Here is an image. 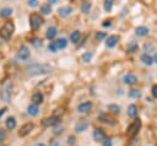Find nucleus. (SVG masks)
Here are the masks:
<instances>
[{
	"label": "nucleus",
	"mask_w": 157,
	"mask_h": 146,
	"mask_svg": "<svg viewBox=\"0 0 157 146\" xmlns=\"http://www.w3.org/2000/svg\"><path fill=\"white\" fill-rule=\"evenodd\" d=\"M53 70V67L49 64H39V63H34L31 64L26 67L27 74L29 75H43V74H49Z\"/></svg>",
	"instance_id": "f257e3e1"
},
{
	"label": "nucleus",
	"mask_w": 157,
	"mask_h": 146,
	"mask_svg": "<svg viewBox=\"0 0 157 146\" xmlns=\"http://www.w3.org/2000/svg\"><path fill=\"white\" fill-rule=\"evenodd\" d=\"M15 32V25L12 21H6L0 27V37L2 39H10Z\"/></svg>",
	"instance_id": "f03ea898"
},
{
	"label": "nucleus",
	"mask_w": 157,
	"mask_h": 146,
	"mask_svg": "<svg viewBox=\"0 0 157 146\" xmlns=\"http://www.w3.org/2000/svg\"><path fill=\"white\" fill-rule=\"evenodd\" d=\"M42 23H43V17L39 13L33 12V13L29 15V26H31V28L33 31L38 29L42 26Z\"/></svg>",
	"instance_id": "7ed1b4c3"
},
{
	"label": "nucleus",
	"mask_w": 157,
	"mask_h": 146,
	"mask_svg": "<svg viewBox=\"0 0 157 146\" xmlns=\"http://www.w3.org/2000/svg\"><path fill=\"white\" fill-rule=\"evenodd\" d=\"M140 128H141V121H140L139 119H136L134 123H131V124L128 126V129H126V135H128L129 137L136 136L137 133H139V130H140Z\"/></svg>",
	"instance_id": "20e7f679"
},
{
	"label": "nucleus",
	"mask_w": 157,
	"mask_h": 146,
	"mask_svg": "<svg viewBox=\"0 0 157 146\" xmlns=\"http://www.w3.org/2000/svg\"><path fill=\"white\" fill-rule=\"evenodd\" d=\"M11 87H12V85H11L10 81H7V82H5L2 85V88H1V98L5 102H9L10 98H11Z\"/></svg>",
	"instance_id": "39448f33"
},
{
	"label": "nucleus",
	"mask_w": 157,
	"mask_h": 146,
	"mask_svg": "<svg viewBox=\"0 0 157 146\" xmlns=\"http://www.w3.org/2000/svg\"><path fill=\"white\" fill-rule=\"evenodd\" d=\"M33 124L32 123H26V124H23L21 128H20V130H18V136H21V137H23V136H26V135H28L32 130H33Z\"/></svg>",
	"instance_id": "423d86ee"
},
{
	"label": "nucleus",
	"mask_w": 157,
	"mask_h": 146,
	"mask_svg": "<svg viewBox=\"0 0 157 146\" xmlns=\"http://www.w3.org/2000/svg\"><path fill=\"white\" fill-rule=\"evenodd\" d=\"M17 58L20 60H27L29 58V49L26 47V45H22L20 47L18 52H17Z\"/></svg>",
	"instance_id": "0eeeda50"
},
{
	"label": "nucleus",
	"mask_w": 157,
	"mask_h": 146,
	"mask_svg": "<svg viewBox=\"0 0 157 146\" xmlns=\"http://www.w3.org/2000/svg\"><path fill=\"white\" fill-rule=\"evenodd\" d=\"M58 121H59V117L52 115V117L44 118V119L42 120V125H43V126H53V125H55Z\"/></svg>",
	"instance_id": "6e6552de"
},
{
	"label": "nucleus",
	"mask_w": 157,
	"mask_h": 146,
	"mask_svg": "<svg viewBox=\"0 0 157 146\" xmlns=\"http://www.w3.org/2000/svg\"><path fill=\"white\" fill-rule=\"evenodd\" d=\"M93 139L96 141H104L105 140V133L101 128H96L93 130Z\"/></svg>",
	"instance_id": "1a4fd4ad"
},
{
	"label": "nucleus",
	"mask_w": 157,
	"mask_h": 146,
	"mask_svg": "<svg viewBox=\"0 0 157 146\" xmlns=\"http://www.w3.org/2000/svg\"><path fill=\"white\" fill-rule=\"evenodd\" d=\"M118 40H119V37L115 36V34H113V36H109V37L107 38L105 44H107L108 48H113V47H115V44L118 43Z\"/></svg>",
	"instance_id": "9d476101"
},
{
	"label": "nucleus",
	"mask_w": 157,
	"mask_h": 146,
	"mask_svg": "<svg viewBox=\"0 0 157 146\" xmlns=\"http://www.w3.org/2000/svg\"><path fill=\"white\" fill-rule=\"evenodd\" d=\"M123 81H124V83H126V85H134V83H136L137 77H136L135 75H132V74H128V75H125V76L123 77Z\"/></svg>",
	"instance_id": "9b49d317"
},
{
	"label": "nucleus",
	"mask_w": 157,
	"mask_h": 146,
	"mask_svg": "<svg viewBox=\"0 0 157 146\" xmlns=\"http://www.w3.org/2000/svg\"><path fill=\"white\" fill-rule=\"evenodd\" d=\"M91 108H92V102H85V103H81V104L77 107V112H78V113H86V112H88Z\"/></svg>",
	"instance_id": "f8f14e48"
},
{
	"label": "nucleus",
	"mask_w": 157,
	"mask_h": 146,
	"mask_svg": "<svg viewBox=\"0 0 157 146\" xmlns=\"http://www.w3.org/2000/svg\"><path fill=\"white\" fill-rule=\"evenodd\" d=\"M71 12H72V9L69 7V6H63V7H59L58 9V13L60 16H63V17H66V16L71 15Z\"/></svg>",
	"instance_id": "ddd939ff"
},
{
	"label": "nucleus",
	"mask_w": 157,
	"mask_h": 146,
	"mask_svg": "<svg viewBox=\"0 0 157 146\" xmlns=\"http://www.w3.org/2000/svg\"><path fill=\"white\" fill-rule=\"evenodd\" d=\"M43 99H44V97H43V94L40 93V92H36V93H33V96H32V102L34 103V104H40L42 102H43Z\"/></svg>",
	"instance_id": "4468645a"
},
{
	"label": "nucleus",
	"mask_w": 157,
	"mask_h": 146,
	"mask_svg": "<svg viewBox=\"0 0 157 146\" xmlns=\"http://www.w3.org/2000/svg\"><path fill=\"white\" fill-rule=\"evenodd\" d=\"M148 32H150V29L147 28V27H145V26H139V27H136V29H135V33L137 34V36H147L148 34Z\"/></svg>",
	"instance_id": "2eb2a0df"
},
{
	"label": "nucleus",
	"mask_w": 157,
	"mask_h": 146,
	"mask_svg": "<svg viewBox=\"0 0 157 146\" xmlns=\"http://www.w3.org/2000/svg\"><path fill=\"white\" fill-rule=\"evenodd\" d=\"M6 128L9 130H13L16 128V119H15V117H9L6 119Z\"/></svg>",
	"instance_id": "dca6fc26"
},
{
	"label": "nucleus",
	"mask_w": 157,
	"mask_h": 146,
	"mask_svg": "<svg viewBox=\"0 0 157 146\" xmlns=\"http://www.w3.org/2000/svg\"><path fill=\"white\" fill-rule=\"evenodd\" d=\"M128 115L130 118H135L137 115V107L135 104H130L128 107Z\"/></svg>",
	"instance_id": "f3484780"
},
{
	"label": "nucleus",
	"mask_w": 157,
	"mask_h": 146,
	"mask_svg": "<svg viewBox=\"0 0 157 146\" xmlns=\"http://www.w3.org/2000/svg\"><path fill=\"white\" fill-rule=\"evenodd\" d=\"M56 33H58V31H56L55 27H49V28L47 29V32H45V37H47L48 39H53V38L56 36Z\"/></svg>",
	"instance_id": "a211bd4d"
},
{
	"label": "nucleus",
	"mask_w": 157,
	"mask_h": 146,
	"mask_svg": "<svg viewBox=\"0 0 157 146\" xmlns=\"http://www.w3.org/2000/svg\"><path fill=\"white\" fill-rule=\"evenodd\" d=\"M141 61H142L145 65H151V64L153 63V59H152V56L148 55L147 53H144V54L141 55Z\"/></svg>",
	"instance_id": "6ab92c4d"
},
{
	"label": "nucleus",
	"mask_w": 157,
	"mask_h": 146,
	"mask_svg": "<svg viewBox=\"0 0 157 146\" xmlns=\"http://www.w3.org/2000/svg\"><path fill=\"white\" fill-rule=\"evenodd\" d=\"M27 113H28L29 115H37V114H38V106L34 104V103L29 104V106L27 107Z\"/></svg>",
	"instance_id": "aec40b11"
},
{
	"label": "nucleus",
	"mask_w": 157,
	"mask_h": 146,
	"mask_svg": "<svg viewBox=\"0 0 157 146\" xmlns=\"http://www.w3.org/2000/svg\"><path fill=\"white\" fill-rule=\"evenodd\" d=\"M87 126H88V123L85 121V120H81V121H78V123L76 124L75 130H76V131H85V130L87 129Z\"/></svg>",
	"instance_id": "412c9836"
},
{
	"label": "nucleus",
	"mask_w": 157,
	"mask_h": 146,
	"mask_svg": "<svg viewBox=\"0 0 157 146\" xmlns=\"http://www.w3.org/2000/svg\"><path fill=\"white\" fill-rule=\"evenodd\" d=\"M91 6H92V4L90 1H82L81 2V11L83 13H88L91 10Z\"/></svg>",
	"instance_id": "4be33fe9"
},
{
	"label": "nucleus",
	"mask_w": 157,
	"mask_h": 146,
	"mask_svg": "<svg viewBox=\"0 0 157 146\" xmlns=\"http://www.w3.org/2000/svg\"><path fill=\"white\" fill-rule=\"evenodd\" d=\"M80 36H81L80 31H74V32L70 34V40H71V43L76 44V43L78 42V39H80Z\"/></svg>",
	"instance_id": "5701e85b"
},
{
	"label": "nucleus",
	"mask_w": 157,
	"mask_h": 146,
	"mask_svg": "<svg viewBox=\"0 0 157 146\" xmlns=\"http://www.w3.org/2000/svg\"><path fill=\"white\" fill-rule=\"evenodd\" d=\"M66 44H67V42H66V39H65V38H59V39H56V40H55L56 49H64V48L66 47Z\"/></svg>",
	"instance_id": "b1692460"
},
{
	"label": "nucleus",
	"mask_w": 157,
	"mask_h": 146,
	"mask_svg": "<svg viewBox=\"0 0 157 146\" xmlns=\"http://www.w3.org/2000/svg\"><path fill=\"white\" fill-rule=\"evenodd\" d=\"M40 12L44 13V15H49L52 12V6L49 4H43L40 6Z\"/></svg>",
	"instance_id": "393cba45"
},
{
	"label": "nucleus",
	"mask_w": 157,
	"mask_h": 146,
	"mask_svg": "<svg viewBox=\"0 0 157 146\" xmlns=\"http://www.w3.org/2000/svg\"><path fill=\"white\" fill-rule=\"evenodd\" d=\"M11 13H12V10L10 7H4V9L0 10V16H2V17H7Z\"/></svg>",
	"instance_id": "a878e982"
},
{
	"label": "nucleus",
	"mask_w": 157,
	"mask_h": 146,
	"mask_svg": "<svg viewBox=\"0 0 157 146\" xmlns=\"http://www.w3.org/2000/svg\"><path fill=\"white\" fill-rule=\"evenodd\" d=\"M136 50H137V43H136V42H130V43L128 44V52L134 53V52H136Z\"/></svg>",
	"instance_id": "bb28decb"
},
{
	"label": "nucleus",
	"mask_w": 157,
	"mask_h": 146,
	"mask_svg": "<svg viewBox=\"0 0 157 146\" xmlns=\"http://www.w3.org/2000/svg\"><path fill=\"white\" fill-rule=\"evenodd\" d=\"M113 7V0H104V10L110 11Z\"/></svg>",
	"instance_id": "cd10ccee"
},
{
	"label": "nucleus",
	"mask_w": 157,
	"mask_h": 146,
	"mask_svg": "<svg viewBox=\"0 0 157 146\" xmlns=\"http://www.w3.org/2000/svg\"><path fill=\"white\" fill-rule=\"evenodd\" d=\"M129 96L130 97H134V98H137V97L141 96V92L139 90H130L129 91Z\"/></svg>",
	"instance_id": "c85d7f7f"
},
{
	"label": "nucleus",
	"mask_w": 157,
	"mask_h": 146,
	"mask_svg": "<svg viewBox=\"0 0 157 146\" xmlns=\"http://www.w3.org/2000/svg\"><path fill=\"white\" fill-rule=\"evenodd\" d=\"M92 55H93L92 53H85V54H82V60L86 61V63H88V61H91Z\"/></svg>",
	"instance_id": "c756f323"
},
{
	"label": "nucleus",
	"mask_w": 157,
	"mask_h": 146,
	"mask_svg": "<svg viewBox=\"0 0 157 146\" xmlns=\"http://www.w3.org/2000/svg\"><path fill=\"white\" fill-rule=\"evenodd\" d=\"M108 109H110V110L114 112V113H119V112H120V108H119L118 106H115V104H109V106H108Z\"/></svg>",
	"instance_id": "7c9ffc66"
},
{
	"label": "nucleus",
	"mask_w": 157,
	"mask_h": 146,
	"mask_svg": "<svg viewBox=\"0 0 157 146\" xmlns=\"http://www.w3.org/2000/svg\"><path fill=\"white\" fill-rule=\"evenodd\" d=\"M32 44H33L34 47H40L43 43H42V39H39V38H34V39H32Z\"/></svg>",
	"instance_id": "2f4dec72"
},
{
	"label": "nucleus",
	"mask_w": 157,
	"mask_h": 146,
	"mask_svg": "<svg viewBox=\"0 0 157 146\" xmlns=\"http://www.w3.org/2000/svg\"><path fill=\"white\" fill-rule=\"evenodd\" d=\"M48 49H49L52 53H55V52H56V45H55V43H54V42L49 43V45H48Z\"/></svg>",
	"instance_id": "473e14b6"
},
{
	"label": "nucleus",
	"mask_w": 157,
	"mask_h": 146,
	"mask_svg": "<svg viewBox=\"0 0 157 146\" xmlns=\"http://www.w3.org/2000/svg\"><path fill=\"white\" fill-rule=\"evenodd\" d=\"M27 4L31 7H36V6H38V0H27Z\"/></svg>",
	"instance_id": "72a5a7b5"
},
{
	"label": "nucleus",
	"mask_w": 157,
	"mask_h": 146,
	"mask_svg": "<svg viewBox=\"0 0 157 146\" xmlns=\"http://www.w3.org/2000/svg\"><path fill=\"white\" fill-rule=\"evenodd\" d=\"M105 36H107L105 32H97L96 33V38L97 39H103V38H105Z\"/></svg>",
	"instance_id": "f704fd0d"
},
{
	"label": "nucleus",
	"mask_w": 157,
	"mask_h": 146,
	"mask_svg": "<svg viewBox=\"0 0 157 146\" xmlns=\"http://www.w3.org/2000/svg\"><path fill=\"white\" fill-rule=\"evenodd\" d=\"M5 137H6V131H5L4 129H1V128H0V142H1V141H4V140H5Z\"/></svg>",
	"instance_id": "c9c22d12"
},
{
	"label": "nucleus",
	"mask_w": 157,
	"mask_h": 146,
	"mask_svg": "<svg viewBox=\"0 0 157 146\" xmlns=\"http://www.w3.org/2000/svg\"><path fill=\"white\" fill-rule=\"evenodd\" d=\"M110 25H112V21H110V20H104V21H103V23H102V26H103V27H109Z\"/></svg>",
	"instance_id": "e433bc0d"
},
{
	"label": "nucleus",
	"mask_w": 157,
	"mask_h": 146,
	"mask_svg": "<svg viewBox=\"0 0 157 146\" xmlns=\"http://www.w3.org/2000/svg\"><path fill=\"white\" fill-rule=\"evenodd\" d=\"M151 91H152V94H153V97H156V98H157V85H153Z\"/></svg>",
	"instance_id": "4c0bfd02"
},
{
	"label": "nucleus",
	"mask_w": 157,
	"mask_h": 146,
	"mask_svg": "<svg viewBox=\"0 0 157 146\" xmlns=\"http://www.w3.org/2000/svg\"><path fill=\"white\" fill-rule=\"evenodd\" d=\"M103 146H112V141H110V139H105L104 142H103Z\"/></svg>",
	"instance_id": "58836bf2"
},
{
	"label": "nucleus",
	"mask_w": 157,
	"mask_h": 146,
	"mask_svg": "<svg viewBox=\"0 0 157 146\" xmlns=\"http://www.w3.org/2000/svg\"><path fill=\"white\" fill-rule=\"evenodd\" d=\"M6 110H7V108H6V107H4V108H1V109H0V118L6 113Z\"/></svg>",
	"instance_id": "ea45409f"
},
{
	"label": "nucleus",
	"mask_w": 157,
	"mask_h": 146,
	"mask_svg": "<svg viewBox=\"0 0 157 146\" xmlns=\"http://www.w3.org/2000/svg\"><path fill=\"white\" fill-rule=\"evenodd\" d=\"M50 146H60V144H59V141L53 140V141H52V144H50Z\"/></svg>",
	"instance_id": "a19ab883"
},
{
	"label": "nucleus",
	"mask_w": 157,
	"mask_h": 146,
	"mask_svg": "<svg viewBox=\"0 0 157 146\" xmlns=\"http://www.w3.org/2000/svg\"><path fill=\"white\" fill-rule=\"evenodd\" d=\"M61 126L60 128H54V134H58V133H61Z\"/></svg>",
	"instance_id": "79ce46f5"
},
{
	"label": "nucleus",
	"mask_w": 157,
	"mask_h": 146,
	"mask_svg": "<svg viewBox=\"0 0 157 146\" xmlns=\"http://www.w3.org/2000/svg\"><path fill=\"white\" fill-rule=\"evenodd\" d=\"M74 140H75V137H74V136H70V140H67V142H70V144H74V142H75Z\"/></svg>",
	"instance_id": "37998d69"
},
{
	"label": "nucleus",
	"mask_w": 157,
	"mask_h": 146,
	"mask_svg": "<svg viewBox=\"0 0 157 146\" xmlns=\"http://www.w3.org/2000/svg\"><path fill=\"white\" fill-rule=\"evenodd\" d=\"M152 59H153V61H155V63H157V53H155V55H153V58H152Z\"/></svg>",
	"instance_id": "c03bdc74"
},
{
	"label": "nucleus",
	"mask_w": 157,
	"mask_h": 146,
	"mask_svg": "<svg viewBox=\"0 0 157 146\" xmlns=\"http://www.w3.org/2000/svg\"><path fill=\"white\" fill-rule=\"evenodd\" d=\"M48 1H49L50 4H56V2H58V0H48Z\"/></svg>",
	"instance_id": "a18cd8bd"
},
{
	"label": "nucleus",
	"mask_w": 157,
	"mask_h": 146,
	"mask_svg": "<svg viewBox=\"0 0 157 146\" xmlns=\"http://www.w3.org/2000/svg\"><path fill=\"white\" fill-rule=\"evenodd\" d=\"M37 146H44V145H43V144H39V145H37Z\"/></svg>",
	"instance_id": "49530a36"
}]
</instances>
